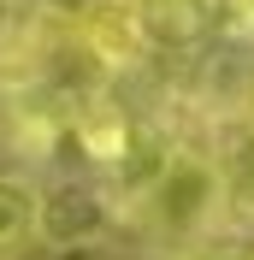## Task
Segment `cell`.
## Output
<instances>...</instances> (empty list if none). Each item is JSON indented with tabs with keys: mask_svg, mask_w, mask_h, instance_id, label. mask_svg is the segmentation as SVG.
Returning <instances> with one entry per match:
<instances>
[{
	"mask_svg": "<svg viewBox=\"0 0 254 260\" xmlns=\"http://www.w3.org/2000/svg\"><path fill=\"white\" fill-rule=\"evenodd\" d=\"M225 195H231V178L219 160L172 148L166 166L154 172V183L142 189V213L160 237H207L225 213Z\"/></svg>",
	"mask_w": 254,
	"mask_h": 260,
	"instance_id": "1",
	"label": "cell"
},
{
	"mask_svg": "<svg viewBox=\"0 0 254 260\" xmlns=\"http://www.w3.org/2000/svg\"><path fill=\"white\" fill-rule=\"evenodd\" d=\"M77 42L95 53L101 71H130L148 53V12L142 0H83Z\"/></svg>",
	"mask_w": 254,
	"mask_h": 260,
	"instance_id": "2",
	"label": "cell"
},
{
	"mask_svg": "<svg viewBox=\"0 0 254 260\" xmlns=\"http://www.w3.org/2000/svg\"><path fill=\"white\" fill-rule=\"evenodd\" d=\"M107 231V195L89 183H59L42 189V243L71 248V243H95Z\"/></svg>",
	"mask_w": 254,
	"mask_h": 260,
	"instance_id": "3",
	"label": "cell"
},
{
	"mask_svg": "<svg viewBox=\"0 0 254 260\" xmlns=\"http://www.w3.org/2000/svg\"><path fill=\"white\" fill-rule=\"evenodd\" d=\"M42 243V189L18 172H0V260H18Z\"/></svg>",
	"mask_w": 254,
	"mask_h": 260,
	"instance_id": "4",
	"label": "cell"
},
{
	"mask_svg": "<svg viewBox=\"0 0 254 260\" xmlns=\"http://www.w3.org/2000/svg\"><path fill=\"white\" fill-rule=\"evenodd\" d=\"M77 142L89 148L101 166L124 160L130 154V118H124V107H118L112 95H83L77 101Z\"/></svg>",
	"mask_w": 254,
	"mask_h": 260,
	"instance_id": "5",
	"label": "cell"
},
{
	"mask_svg": "<svg viewBox=\"0 0 254 260\" xmlns=\"http://www.w3.org/2000/svg\"><path fill=\"white\" fill-rule=\"evenodd\" d=\"M219 30L237 42H254V0H219Z\"/></svg>",
	"mask_w": 254,
	"mask_h": 260,
	"instance_id": "6",
	"label": "cell"
},
{
	"mask_svg": "<svg viewBox=\"0 0 254 260\" xmlns=\"http://www.w3.org/2000/svg\"><path fill=\"white\" fill-rule=\"evenodd\" d=\"M142 6H154V12H177V6H189V0H142Z\"/></svg>",
	"mask_w": 254,
	"mask_h": 260,
	"instance_id": "7",
	"label": "cell"
}]
</instances>
